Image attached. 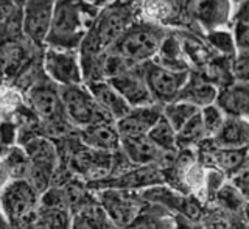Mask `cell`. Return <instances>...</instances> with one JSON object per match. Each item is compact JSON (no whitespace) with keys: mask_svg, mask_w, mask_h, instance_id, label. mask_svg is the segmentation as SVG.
<instances>
[{"mask_svg":"<svg viewBox=\"0 0 249 229\" xmlns=\"http://www.w3.org/2000/svg\"><path fill=\"white\" fill-rule=\"evenodd\" d=\"M78 2H54L53 23L47 47L61 50H80L90 27L88 19L95 20L88 14V8Z\"/></svg>","mask_w":249,"mask_h":229,"instance_id":"6da1fadb","label":"cell"},{"mask_svg":"<svg viewBox=\"0 0 249 229\" xmlns=\"http://www.w3.org/2000/svg\"><path fill=\"white\" fill-rule=\"evenodd\" d=\"M39 222L47 229H73V215L70 209L39 208Z\"/></svg>","mask_w":249,"mask_h":229,"instance_id":"83f0119b","label":"cell"},{"mask_svg":"<svg viewBox=\"0 0 249 229\" xmlns=\"http://www.w3.org/2000/svg\"><path fill=\"white\" fill-rule=\"evenodd\" d=\"M163 115V106L154 103L143 108H134L120 120H117V130L122 140L123 139H137L148 136L153 126L160 120Z\"/></svg>","mask_w":249,"mask_h":229,"instance_id":"5bb4252c","label":"cell"},{"mask_svg":"<svg viewBox=\"0 0 249 229\" xmlns=\"http://www.w3.org/2000/svg\"><path fill=\"white\" fill-rule=\"evenodd\" d=\"M54 2H23V38L33 47H47Z\"/></svg>","mask_w":249,"mask_h":229,"instance_id":"30bf717a","label":"cell"},{"mask_svg":"<svg viewBox=\"0 0 249 229\" xmlns=\"http://www.w3.org/2000/svg\"><path fill=\"white\" fill-rule=\"evenodd\" d=\"M199 113H201V109L198 106L187 103V101H181V100H176L173 103H168L163 106V117H165L167 122L173 126L176 133L181 131L184 126Z\"/></svg>","mask_w":249,"mask_h":229,"instance_id":"cb8c5ba5","label":"cell"},{"mask_svg":"<svg viewBox=\"0 0 249 229\" xmlns=\"http://www.w3.org/2000/svg\"><path fill=\"white\" fill-rule=\"evenodd\" d=\"M248 164H249V153H248Z\"/></svg>","mask_w":249,"mask_h":229,"instance_id":"8d00e7d4","label":"cell"},{"mask_svg":"<svg viewBox=\"0 0 249 229\" xmlns=\"http://www.w3.org/2000/svg\"><path fill=\"white\" fill-rule=\"evenodd\" d=\"M165 41V30L153 22L142 20L132 23L129 30L111 50L136 67L153 61L156 55L162 50Z\"/></svg>","mask_w":249,"mask_h":229,"instance_id":"7a4b0ae2","label":"cell"},{"mask_svg":"<svg viewBox=\"0 0 249 229\" xmlns=\"http://www.w3.org/2000/svg\"><path fill=\"white\" fill-rule=\"evenodd\" d=\"M107 81L122 94V97L126 100V103L132 109L150 106L156 103L151 95V91L145 81L142 66L132 67L126 70V72L117 75Z\"/></svg>","mask_w":249,"mask_h":229,"instance_id":"4fadbf2b","label":"cell"},{"mask_svg":"<svg viewBox=\"0 0 249 229\" xmlns=\"http://www.w3.org/2000/svg\"><path fill=\"white\" fill-rule=\"evenodd\" d=\"M97 203L103 208L106 215L111 218V222L122 229H126L140 215V212L145 209L143 206H146L140 193L128 191H112V189L98 191Z\"/></svg>","mask_w":249,"mask_h":229,"instance_id":"ba28073f","label":"cell"},{"mask_svg":"<svg viewBox=\"0 0 249 229\" xmlns=\"http://www.w3.org/2000/svg\"><path fill=\"white\" fill-rule=\"evenodd\" d=\"M198 157L202 164H207L212 169L220 170L229 178H232L248 165L249 148H220L215 147L210 139H207L198 147Z\"/></svg>","mask_w":249,"mask_h":229,"instance_id":"7c38bea8","label":"cell"},{"mask_svg":"<svg viewBox=\"0 0 249 229\" xmlns=\"http://www.w3.org/2000/svg\"><path fill=\"white\" fill-rule=\"evenodd\" d=\"M201 118H202V123H204L207 139H213L223 128V125L228 117L224 115V113L215 103V105H210L201 109Z\"/></svg>","mask_w":249,"mask_h":229,"instance_id":"f546056e","label":"cell"},{"mask_svg":"<svg viewBox=\"0 0 249 229\" xmlns=\"http://www.w3.org/2000/svg\"><path fill=\"white\" fill-rule=\"evenodd\" d=\"M89 88L90 94L95 98L97 105L112 118L114 122L120 120L131 111V106L126 103V100L122 97V94L117 91L107 80H101L95 83L86 84Z\"/></svg>","mask_w":249,"mask_h":229,"instance_id":"e0dca14e","label":"cell"},{"mask_svg":"<svg viewBox=\"0 0 249 229\" xmlns=\"http://www.w3.org/2000/svg\"><path fill=\"white\" fill-rule=\"evenodd\" d=\"M218 92H220V89L216 88L215 83L207 80V78L199 75H190L189 83L185 84V88L182 89L178 100L187 101V103L202 109L216 103Z\"/></svg>","mask_w":249,"mask_h":229,"instance_id":"ac0fdd59","label":"cell"},{"mask_svg":"<svg viewBox=\"0 0 249 229\" xmlns=\"http://www.w3.org/2000/svg\"><path fill=\"white\" fill-rule=\"evenodd\" d=\"M0 22L3 42L23 41V2L0 3Z\"/></svg>","mask_w":249,"mask_h":229,"instance_id":"44dd1931","label":"cell"},{"mask_svg":"<svg viewBox=\"0 0 249 229\" xmlns=\"http://www.w3.org/2000/svg\"><path fill=\"white\" fill-rule=\"evenodd\" d=\"M235 20H241V22L249 23V2L241 3V8L238 10V14H237Z\"/></svg>","mask_w":249,"mask_h":229,"instance_id":"d590c367","label":"cell"},{"mask_svg":"<svg viewBox=\"0 0 249 229\" xmlns=\"http://www.w3.org/2000/svg\"><path fill=\"white\" fill-rule=\"evenodd\" d=\"M132 23H134L132 11L128 3H109L107 6L101 8L89 31L97 38L101 47L109 52L123 38Z\"/></svg>","mask_w":249,"mask_h":229,"instance_id":"52a82bcc","label":"cell"},{"mask_svg":"<svg viewBox=\"0 0 249 229\" xmlns=\"http://www.w3.org/2000/svg\"><path fill=\"white\" fill-rule=\"evenodd\" d=\"M27 101L30 109L36 114L41 123L66 118L59 88L49 78L45 81L37 80V83L31 86L27 91Z\"/></svg>","mask_w":249,"mask_h":229,"instance_id":"8fae6325","label":"cell"},{"mask_svg":"<svg viewBox=\"0 0 249 229\" xmlns=\"http://www.w3.org/2000/svg\"><path fill=\"white\" fill-rule=\"evenodd\" d=\"M204 140H207V134L201 118V113L195 115L181 131H178L179 150H192L193 147H199Z\"/></svg>","mask_w":249,"mask_h":229,"instance_id":"d4e9b609","label":"cell"},{"mask_svg":"<svg viewBox=\"0 0 249 229\" xmlns=\"http://www.w3.org/2000/svg\"><path fill=\"white\" fill-rule=\"evenodd\" d=\"M31 161L22 145L3 148V178L5 183L13 179H27ZM3 183V184H5Z\"/></svg>","mask_w":249,"mask_h":229,"instance_id":"603a6c76","label":"cell"},{"mask_svg":"<svg viewBox=\"0 0 249 229\" xmlns=\"http://www.w3.org/2000/svg\"><path fill=\"white\" fill-rule=\"evenodd\" d=\"M229 179H231V183L238 189V192L245 196L246 201H249V164Z\"/></svg>","mask_w":249,"mask_h":229,"instance_id":"e575fe53","label":"cell"},{"mask_svg":"<svg viewBox=\"0 0 249 229\" xmlns=\"http://www.w3.org/2000/svg\"><path fill=\"white\" fill-rule=\"evenodd\" d=\"M193 13L196 20L207 31L223 28L229 20L231 3L229 2H196L193 3Z\"/></svg>","mask_w":249,"mask_h":229,"instance_id":"7402d4cb","label":"cell"},{"mask_svg":"<svg viewBox=\"0 0 249 229\" xmlns=\"http://www.w3.org/2000/svg\"><path fill=\"white\" fill-rule=\"evenodd\" d=\"M216 106L226 117L249 118V83L233 81L220 89Z\"/></svg>","mask_w":249,"mask_h":229,"instance_id":"2e32d148","label":"cell"},{"mask_svg":"<svg viewBox=\"0 0 249 229\" xmlns=\"http://www.w3.org/2000/svg\"><path fill=\"white\" fill-rule=\"evenodd\" d=\"M126 229H170V228L167 218L154 214V212L150 214V212L143 209L140 212V215Z\"/></svg>","mask_w":249,"mask_h":229,"instance_id":"4dcf8cb0","label":"cell"},{"mask_svg":"<svg viewBox=\"0 0 249 229\" xmlns=\"http://www.w3.org/2000/svg\"><path fill=\"white\" fill-rule=\"evenodd\" d=\"M41 195L27 179H13L3 184L2 210L11 229H27L39 222Z\"/></svg>","mask_w":249,"mask_h":229,"instance_id":"3957f363","label":"cell"},{"mask_svg":"<svg viewBox=\"0 0 249 229\" xmlns=\"http://www.w3.org/2000/svg\"><path fill=\"white\" fill-rule=\"evenodd\" d=\"M142 69L151 95L156 103L160 106L176 101L192 75L187 69H173L156 61L146 62Z\"/></svg>","mask_w":249,"mask_h":229,"instance_id":"5b68a950","label":"cell"},{"mask_svg":"<svg viewBox=\"0 0 249 229\" xmlns=\"http://www.w3.org/2000/svg\"><path fill=\"white\" fill-rule=\"evenodd\" d=\"M207 42L209 45L215 49L216 52H220L224 57H231L235 58L237 57V44H235V38H233V31H229L226 28H218L207 31Z\"/></svg>","mask_w":249,"mask_h":229,"instance_id":"4316f807","label":"cell"},{"mask_svg":"<svg viewBox=\"0 0 249 229\" xmlns=\"http://www.w3.org/2000/svg\"><path fill=\"white\" fill-rule=\"evenodd\" d=\"M210 140L220 148H249V118L228 117L220 133Z\"/></svg>","mask_w":249,"mask_h":229,"instance_id":"d6986e66","label":"cell"},{"mask_svg":"<svg viewBox=\"0 0 249 229\" xmlns=\"http://www.w3.org/2000/svg\"><path fill=\"white\" fill-rule=\"evenodd\" d=\"M30 42L8 41L2 42V64L5 78H14L20 75L28 66Z\"/></svg>","mask_w":249,"mask_h":229,"instance_id":"ffe728a7","label":"cell"},{"mask_svg":"<svg viewBox=\"0 0 249 229\" xmlns=\"http://www.w3.org/2000/svg\"><path fill=\"white\" fill-rule=\"evenodd\" d=\"M62 109L64 115L70 122V125L76 130H83L86 126L114 122L103 109H101L89 88L86 84L80 86H69V88H59Z\"/></svg>","mask_w":249,"mask_h":229,"instance_id":"277c9868","label":"cell"},{"mask_svg":"<svg viewBox=\"0 0 249 229\" xmlns=\"http://www.w3.org/2000/svg\"><path fill=\"white\" fill-rule=\"evenodd\" d=\"M156 145L162 148L163 152H179L178 147V133L171 126L165 117H160V120L153 126V130L148 134Z\"/></svg>","mask_w":249,"mask_h":229,"instance_id":"484cf974","label":"cell"},{"mask_svg":"<svg viewBox=\"0 0 249 229\" xmlns=\"http://www.w3.org/2000/svg\"><path fill=\"white\" fill-rule=\"evenodd\" d=\"M19 134V126L14 120H3L2 125V142H3V148H11L16 145V139H18Z\"/></svg>","mask_w":249,"mask_h":229,"instance_id":"836d02e7","label":"cell"},{"mask_svg":"<svg viewBox=\"0 0 249 229\" xmlns=\"http://www.w3.org/2000/svg\"><path fill=\"white\" fill-rule=\"evenodd\" d=\"M42 69L47 78L58 88L84 84V74L78 50L47 47L42 57Z\"/></svg>","mask_w":249,"mask_h":229,"instance_id":"8992f818","label":"cell"},{"mask_svg":"<svg viewBox=\"0 0 249 229\" xmlns=\"http://www.w3.org/2000/svg\"><path fill=\"white\" fill-rule=\"evenodd\" d=\"M140 196L146 204L173 210L189 222H198L202 217V206L196 198L167 184L145 189L140 192Z\"/></svg>","mask_w":249,"mask_h":229,"instance_id":"9c48e42d","label":"cell"},{"mask_svg":"<svg viewBox=\"0 0 249 229\" xmlns=\"http://www.w3.org/2000/svg\"><path fill=\"white\" fill-rule=\"evenodd\" d=\"M215 201L218 203V206L229 212H243L246 204V198L238 192V189L231 181L218 191V193L215 195Z\"/></svg>","mask_w":249,"mask_h":229,"instance_id":"f1b7e54d","label":"cell"},{"mask_svg":"<svg viewBox=\"0 0 249 229\" xmlns=\"http://www.w3.org/2000/svg\"><path fill=\"white\" fill-rule=\"evenodd\" d=\"M80 142L88 148L103 153H115L122 148V137L115 122H103L76 130Z\"/></svg>","mask_w":249,"mask_h":229,"instance_id":"9a60e30c","label":"cell"},{"mask_svg":"<svg viewBox=\"0 0 249 229\" xmlns=\"http://www.w3.org/2000/svg\"><path fill=\"white\" fill-rule=\"evenodd\" d=\"M231 74L238 83H249V52H238L232 59Z\"/></svg>","mask_w":249,"mask_h":229,"instance_id":"1f68e13d","label":"cell"},{"mask_svg":"<svg viewBox=\"0 0 249 229\" xmlns=\"http://www.w3.org/2000/svg\"><path fill=\"white\" fill-rule=\"evenodd\" d=\"M233 38H235V44H237L238 52H249V23L235 20Z\"/></svg>","mask_w":249,"mask_h":229,"instance_id":"d6a6232c","label":"cell"}]
</instances>
